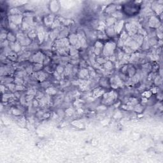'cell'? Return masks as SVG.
Wrapping results in <instances>:
<instances>
[{"instance_id":"cell-1","label":"cell","mask_w":163,"mask_h":163,"mask_svg":"<svg viewBox=\"0 0 163 163\" xmlns=\"http://www.w3.org/2000/svg\"><path fill=\"white\" fill-rule=\"evenodd\" d=\"M136 5H133V4L127 5L124 7V11L127 14H129L130 16L134 15L138 12V8Z\"/></svg>"}]
</instances>
